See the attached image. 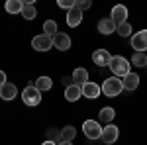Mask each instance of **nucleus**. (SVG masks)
I'll return each mask as SVG.
<instances>
[{
	"label": "nucleus",
	"mask_w": 147,
	"mask_h": 145,
	"mask_svg": "<svg viewBox=\"0 0 147 145\" xmlns=\"http://www.w3.org/2000/svg\"><path fill=\"white\" fill-rule=\"evenodd\" d=\"M73 82L79 84V86L86 84V82H88V71H86L84 67H77L75 71H73Z\"/></svg>",
	"instance_id": "14"
},
{
	"label": "nucleus",
	"mask_w": 147,
	"mask_h": 145,
	"mask_svg": "<svg viewBox=\"0 0 147 145\" xmlns=\"http://www.w3.org/2000/svg\"><path fill=\"white\" fill-rule=\"evenodd\" d=\"M116 118V110H114L112 106H106V108H102L98 112V122H104V123H110Z\"/></svg>",
	"instance_id": "18"
},
{
	"label": "nucleus",
	"mask_w": 147,
	"mask_h": 145,
	"mask_svg": "<svg viewBox=\"0 0 147 145\" xmlns=\"http://www.w3.org/2000/svg\"><path fill=\"white\" fill-rule=\"evenodd\" d=\"M98 32L102 35H110L116 32V24L110 20V18H102L100 22H98Z\"/></svg>",
	"instance_id": "15"
},
{
	"label": "nucleus",
	"mask_w": 147,
	"mask_h": 145,
	"mask_svg": "<svg viewBox=\"0 0 147 145\" xmlns=\"http://www.w3.org/2000/svg\"><path fill=\"white\" fill-rule=\"evenodd\" d=\"M122 82H124V90H136L137 86H139V77H137L136 73H129L127 77L122 78Z\"/></svg>",
	"instance_id": "17"
},
{
	"label": "nucleus",
	"mask_w": 147,
	"mask_h": 145,
	"mask_svg": "<svg viewBox=\"0 0 147 145\" xmlns=\"http://www.w3.org/2000/svg\"><path fill=\"white\" fill-rule=\"evenodd\" d=\"M43 34L49 35V37H53V35L57 34V22L55 20H47V22H43Z\"/></svg>",
	"instance_id": "23"
},
{
	"label": "nucleus",
	"mask_w": 147,
	"mask_h": 145,
	"mask_svg": "<svg viewBox=\"0 0 147 145\" xmlns=\"http://www.w3.org/2000/svg\"><path fill=\"white\" fill-rule=\"evenodd\" d=\"M131 65H136V67H145L147 65V53H134Z\"/></svg>",
	"instance_id": "24"
},
{
	"label": "nucleus",
	"mask_w": 147,
	"mask_h": 145,
	"mask_svg": "<svg viewBox=\"0 0 147 145\" xmlns=\"http://www.w3.org/2000/svg\"><path fill=\"white\" fill-rule=\"evenodd\" d=\"M61 82H63V86H65V88H69L71 84H75V82H73V77H71V78H69V77H63V80H61Z\"/></svg>",
	"instance_id": "29"
},
{
	"label": "nucleus",
	"mask_w": 147,
	"mask_h": 145,
	"mask_svg": "<svg viewBox=\"0 0 147 145\" xmlns=\"http://www.w3.org/2000/svg\"><path fill=\"white\" fill-rule=\"evenodd\" d=\"M82 96V88H80L79 84H71L69 88H65V98L69 102H77Z\"/></svg>",
	"instance_id": "16"
},
{
	"label": "nucleus",
	"mask_w": 147,
	"mask_h": 145,
	"mask_svg": "<svg viewBox=\"0 0 147 145\" xmlns=\"http://www.w3.org/2000/svg\"><path fill=\"white\" fill-rule=\"evenodd\" d=\"M116 32H118V35H122V37H127V35L131 34V24H120L118 28H116Z\"/></svg>",
	"instance_id": "26"
},
{
	"label": "nucleus",
	"mask_w": 147,
	"mask_h": 145,
	"mask_svg": "<svg viewBox=\"0 0 147 145\" xmlns=\"http://www.w3.org/2000/svg\"><path fill=\"white\" fill-rule=\"evenodd\" d=\"M59 145H73L71 141H63V143H59Z\"/></svg>",
	"instance_id": "32"
},
{
	"label": "nucleus",
	"mask_w": 147,
	"mask_h": 145,
	"mask_svg": "<svg viewBox=\"0 0 147 145\" xmlns=\"http://www.w3.org/2000/svg\"><path fill=\"white\" fill-rule=\"evenodd\" d=\"M82 134L86 135L90 141H94V139H100V135H102L100 122H96V120H86V122L82 123Z\"/></svg>",
	"instance_id": "4"
},
{
	"label": "nucleus",
	"mask_w": 147,
	"mask_h": 145,
	"mask_svg": "<svg viewBox=\"0 0 147 145\" xmlns=\"http://www.w3.org/2000/svg\"><path fill=\"white\" fill-rule=\"evenodd\" d=\"M41 145H57V143H53V141H43Z\"/></svg>",
	"instance_id": "31"
},
{
	"label": "nucleus",
	"mask_w": 147,
	"mask_h": 145,
	"mask_svg": "<svg viewBox=\"0 0 147 145\" xmlns=\"http://www.w3.org/2000/svg\"><path fill=\"white\" fill-rule=\"evenodd\" d=\"M90 6H92L90 0H79V2H77V8H79L80 12H82V10H88Z\"/></svg>",
	"instance_id": "28"
},
{
	"label": "nucleus",
	"mask_w": 147,
	"mask_h": 145,
	"mask_svg": "<svg viewBox=\"0 0 147 145\" xmlns=\"http://www.w3.org/2000/svg\"><path fill=\"white\" fill-rule=\"evenodd\" d=\"M110 71H112V75L114 77H118V78H124L129 75V61L125 59V57L122 55H116L112 57V61H110Z\"/></svg>",
	"instance_id": "1"
},
{
	"label": "nucleus",
	"mask_w": 147,
	"mask_h": 145,
	"mask_svg": "<svg viewBox=\"0 0 147 145\" xmlns=\"http://www.w3.org/2000/svg\"><path fill=\"white\" fill-rule=\"evenodd\" d=\"M4 84H6V73L0 71V86H4Z\"/></svg>",
	"instance_id": "30"
},
{
	"label": "nucleus",
	"mask_w": 147,
	"mask_h": 145,
	"mask_svg": "<svg viewBox=\"0 0 147 145\" xmlns=\"http://www.w3.org/2000/svg\"><path fill=\"white\" fill-rule=\"evenodd\" d=\"M35 88L39 90V92H47V90L53 88V80L49 77H39L35 80Z\"/></svg>",
	"instance_id": "20"
},
{
	"label": "nucleus",
	"mask_w": 147,
	"mask_h": 145,
	"mask_svg": "<svg viewBox=\"0 0 147 145\" xmlns=\"http://www.w3.org/2000/svg\"><path fill=\"white\" fill-rule=\"evenodd\" d=\"M61 137H63V141H73V139L77 137V129H75L73 125H65V127L61 129Z\"/></svg>",
	"instance_id": "22"
},
{
	"label": "nucleus",
	"mask_w": 147,
	"mask_h": 145,
	"mask_svg": "<svg viewBox=\"0 0 147 145\" xmlns=\"http://www.w3.org/2000/svg\"><path fill=\"white\" fill-rule=\"evenodd\" d=\"M22 16L26 20H34L35 16H37V10H35V6L32 2H24V8H22Z\"/></svg>",
	"instance_id": "21"
},
{
	"label": "nucleus",
	"mask_w": 147,
	"mask_h": 145,
	"mask_svg": "<svg viewBox=\"0 0 147 145\" xmlns=\"http://www.w3.org/2000/svg\"><path fill=\"white\" fill-rule=\"evenodd\" d=\"M22 100L26 106H37L41 102V92L35 88V84H28L22 90Z\"/></svg>",
	"instance_id": "3"
},
{
	"label": "nucleus",
	"mask_w": 147,
	"mask_h": 145,
	"mask_svg": "<svg viewBox=\"0 0 147 145\" xmlns=\"http://www.w3.org/2000/svg\"><path fill=\"white\" fill-rule=\"evenodd\" d=\"M53 47H57L59 51H67L71 47V37L67 34H63V32H57L53 35Z\"/></svg>",
	"instance_id": "10"
},
{
	"label": "nucleus",
	"mask_w": 147,
	"mask_h": 145,
	"mask_svg": "<svg viewBox=\"0 0 147 145\" xmlns=\"http://www.w3.org/2000/svg\"><path fill=\"white\" fill-rule=\"evenodd\" d=\"M32 47H34L35 51H49L53 47V37H49L45 34L35 35L34 39H32Z\"/></svg>",
	"instance_id": "6"
},
{
	"label": "nucleus",
	"mask_w": 147,
	"mask_h": 145,
	"mask_svg": "<svg viewBox=\"0 0 147 145\" xmlns=\"http://www.w3.org/2000/svg\"><path fill=\"white\" fill-rule=\"evenodd\" d=\"M82 22V12L79 8H73V10L67 12V26L69 28H77Z\"/></svg>",
	"instance_id": "13"
},
{
	"label": "nucleus",
	"mask_w": 147,
	"mask_h": 145,
	"mask_svg": "<svg viewBox=\"0 0 147 145\" xmlns=\"http://www.w3.org/2000/svg\"><path fill=\"white\" fill-rule=\"evenodd\" d=\"M59 6L65 10H73V8H77V0H59Z\"/></svg>",
	"instance_id": "27"
},
{
	"label": "nucleus",
	"mask_w": 147,
	"mask_h": 145,
	"mask_svg": "<svg viewBox=\"0 0 147 145\" xmlns=\"http://www.w3.org/2000/svg\"><path fill=\"white\" fill-rule=\"evenodd\" d=\"M4 8L8 14H22V8H24V2L22 0H6Z\"/></svg>",
	"instance_id": "19"
},
{
	"label": "nucleus",
	"mask_w": 147,
	"mask_h": 145,
	"mask_svg": "<svg viewBox=\"0 0 147 145\" xmlns=\"http://www.w3.org/2000/svg\"><path fill=\"white\" fill-rule=\"evenodd\" d=\"M92 61H94V65H98V67H108L110 61H112V55H110L106 49H98V51L92 53Z\"/></svg>",
	"instance_id": "9"
},
{
	"label": "nucleus",
	"mask_w": 147,
	"mask_h": 145,
	"mask_svg": "<svg viewBox=\"0 0 147 145\" xmlns=\"http://www.w3.org/2000/svg\"><path fill=\"white\" fill-rule=\"evenodd\" d=\"M16 94H18V88H16V84H12V82H6L4 86H0V98H2V100H14Z\"/></svg>",
	"instance_id": "12"
},
{
	"label": "nucleus",
	"mask_w": 147,
	"mask_h": 145,
	"mask_svg": "<svg viewBox=\"0 0 147 145\" xmlns=\"http://www.w3.org/2000/svg\"><path fill=\"white\" fill-rule=\"evenodd\" d=\"M122 90H124V82H122V78H118V77H110L102 82V94H106L110 98L122 94Z\"/></svg>",
	"instance_id": "2"
},
{
	"label": "nucleus",
	"mask_w": 147,
	"mask_h": 145,
	"mask_svg": "<svg viewBox=\"0 0 147 145\" xmlns=\"http://www.w3.org/2000/svg\"><path fill=\"white\" fill-rule=\"evenodd\" d=\"M131 47L136 49V53H145L147 51V30L131 35Z\"/></svg>",
	"instance_id": "7"
},
{
	"label": "nucleus",
	"mask_w": 147,
	"mask_h": 145,
	"mask_svg": "<svg viewBox=\"0 0 147 145\" xmlns=\"http://www.w3.org/2000/svg\"><path fill=\"white\" fill-rule=\"evenodd\" d=\"M80 88H82V96H84V98H88V100H94V98H98V96H100V86H98L96 82H90V80H88V82H86V84H82Z\"/></svg>",
	"instance_id": "11"
},
{
	"label": "nucleus",
	"mask_w": 147,
	"mask_h": 145,
	"mask_svg": "<svg viewBox=\"0 0 147 145\" xmlns=\"http://www.w3.org/2000/svg\"><path fill=\"white\" fill-rule=\"evenodd\" d=\"M118 137H120V129H118V125L108 123V125H104V127H102V135H100L102 143L112 145V143H116V141H118Z\"/></svg>",
	"instance_id": "5"
},
{
	"label": "nucleus",
	"mask_w": 147,
	"mask_h": 145,
	"mask_svg": "<svg viewBox=\"0 0 147 145\" xmlns=\"http://www.w3.org/2000/svg\"><path fill=\"white\" fill-rule=\"evenodd\" d=\"M47 141H53V143H63V137H61V132L59 129H47Z\"/></svg>",
	"instance_id": "25"
},
{
	"label": "nucleus",
	"mask_w": 147,
	"mask_h": 145,
	"mask_svg": "<svg viewBox=\"0 0 147 145\" xmlns=\"http://www.w3.org/2000/svg\"><path fill=\"white\" fill-rule=\"evenodd\" d=\"M110 20L116 24V28H118L120 24H125V22H127V8L122 6V4L114 6L112 12H110Z\"/></svg>",
	"instance_id": "8"
}]
</instances>
